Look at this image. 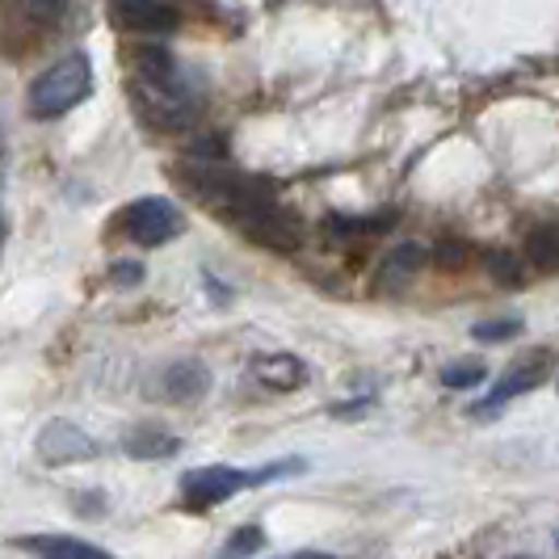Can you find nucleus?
Returning a JSON list of instances; mask_svg holds the SVG:
<instances>
[{"label": "nucleus", "mask_w": 559, "mask_h": 559, "mask_svg": "<svg viewBox=\"0 0 559 559\" xmlns=\"http://www.w3.org/2000/svg\"><path fill=\"white\" fill-rule=\"evenodd\" d=\"M135 102H140L143 118H152L156 127H168V122H186L194 102H190V88L181 81L177 63L168 51L160 47H143L135 56V84H131Z\"/></svg>", "instance_id": "1"}, {"label": "nucleus", "mask_w": 559, "mask_h": 559, "mask_svg": "<svg viewBox=\"0 0 559 559\" xmlns=\"http://www.w3.org/2000/svg\"><path fill=\"white\" fill-rule=\"evenodd\" d=\"M88 93H93L88 56L72 51V56H63L59 63H51L38 81L29 84V114H34V118H63L68 110H76Z\"/></svg>", "instance_id": "2"}, {"label": "nucleus", "mask_w": 559, "mask_h": 559, "mask_svg": "<svg viewBox=\"0 0 559 559\" xmlns=\"http://www.w3.org/2000/svg\"><path fill=\"white\" fill-rule=\"evenodd\" d=\"M227 219L240 227V231H245L249 240L265 245V249H274V252L299 249V224H295V219H290L286 211H278L270 194L245 202V206H240V211H231Z\"/></svg>", "instance_id": "3"}, {"label": "nucleus", "mask_w": 559, "mask_h": 559, "mask_svg": "<svg viewBox=\"0 0 559 559\" xmlns=\"http://www.w3.org/2000/svg\"><path fill=\"white\" fill-rule=\"evenodd\" d=\"M122 227H127V236H131L135 245H143V249H160V245L177 240V236L186 231V215H181L168 198H140V202L127 206Z\"/></svg>", "instance_id": "4"}, {"label": "nucleus", "mask_w": 559, "mask_h": 559, "mask_svg": "<svg viewBox=\"0 0 559 559\" xmlns=\"http://www.w3.org/2000/svg\"><path fill=\"white\" fill-rule=\"evenodd\" d=\"M257 484L252 472H236V467H198L181 479V492L194 509H211V504H224L227 497H236L240 488Z\"/></svg>", "instance_id": "5"}, {"label": "nucleus", "mask_w": 559, "mask_h": 559, "mask_svg": "<svg viewBox=\"0 0 559 559\" xmlns=\"http://www.w3.org/2000/svg\"><path fill=\"white\" fill-rule=\"evenodd\" d=\"M547 366H551V354H547V349H534V354H526V358H518L513 370L492 388V395H488L484 404H476L472 413H476V417H488V413H497L501 404H509V400H518L522 392L538 388V383L547 379Z\"/></svg>", "instance_id": "6"}, {"label": "nucleus", "mask_w": 559, "mask_h": 559, "mask_svg": "<svg viewBox=\"0 0 559 559\" xmlns=\"http://www.w3.org/2000/svg\"><path fill=\"white\" fill-rule=\"evenodd\" d=\"M38 454L59 467V463H81V459H93L97 454V442L76 429V425H68V420H51L43 433H38Z\"/></svg>", "instance_id": "7"}, {"label": "nucleus", "mask_w": 559, "mask_h": 559, "mask_svg": "<svg viewBox=\"0 0 559 559\" xmlns=\"http://www.w3.org/2000/svg\"><path fill=\"white\" fill-rule=\"evenodd\" d=\"M420 270H425V249L420 245H400L392 249L379 265H374V290H383V295H395V290H404L408 282L417 278Z\"/></svg>", "instance_id": "8"}, {"label": "nucleus", "mask_w": 559, "mask_h": 559, "mask_svg": "<svg viewBox=\"0 0 559 559\" xmlns=\"http://www.w3.org/2000/svg\"><path fill=\"white\" fill-rule=\"evenodd\" d=\"M114 17L127 29H147V34H168L177 26V9L165 0H114Z\"/></svg>", "instance_id": "9"}, {"label": "nucleus", "mask_w": 559, "mask_h": 559, "mask_svg": "<svg viewBox=\"0 0 559 559\" xmlns=\"http://www.w3.org/2000/svg\"><path fill=\"white\" fill-rule=\"evenodd\" d=\"M252 374H257V383H265L274 392H295L308 379V370L295 354H265V358L252 362Z\"/></svg>", "instance_id": "10"}, {"label": "nucleus", "mask_w": 559, "mask_h": 559, "mask_svg": "<svg viewBox=\"0 0 559 559\" xmlns=\"http://www.w3.org/2000/svg\"><path fill=\"white\" fill-rule=\"evenodd\" d=\"M122 450L131 454V459H140V463H152V459H168V454H177L181 442L165 433V429H156V425H140V429H131L127 438H122Z\"/></svg>", "instance_id": "11"}, {"label": "nucleus", "mask_w": 559, "mask_h": 559, "mask_svg": "<svg viewBox=\"0 0 559 559\" xmlns=\"http://www.w3.org/2000/svg\"><path fill=\"white\" fill-rule=\"evenodd\" d=\"M165 392L168 400H198L211 392V370L202 362H173L165 370Z\"/></svg>", "instance_id": "12"}, {"label": "nucleus", "mask_w": 559, "mask_h": 559, "mask_svg": "<svg viewBox=\"0 0 559 559\" xmlns=\"http://www.w3.org/2000/svg\"><path fill=\"white\" fill-rule=\"evenodd\" d=\"M22 547L34 551V556H56V559H97L102 556V547L81 543V538H26Z\"/></svg>", "instance_id": "13"}, {"label": "nucleus", "mask_w": 559, "mask_h": 559, "mask_svg": "<svg viewBox=\"0 0 559 559\" xmlns=\"http://www.w3.org/2000/svg\"><path fill=\"white\" fill-rule=\"evenodd\" d=\"M526 257H531L534 265H543V270H559V224H547V227H538V231H531Z\"/></svg>", "instance_id": "14"}, {"label": "nucleus", "mask_w": 559, "mask_h": 559, "mask_svg": "<svg viewBox=\"0 0 559 559\" xmlns=\"http://www.w3.org/2000/svg\"><path fill=\"white\" fill-rule=\"evenodd\" d=\"M484 366L479 362H459V366H447L442 370V388H454V392H472V388H479L484 383Z\"/></svg>", "instance_id": "15"}, {"label": "nucleus", "mask_w": 559, "mask_h": 559, "mask_svg": "<svg viewBox=\"0 0 559 559\" xmlns=\"http://www.w3.org/2000/svg\"><path fill=\"white\" fill-rule=\"evenodd\" d=\"M488 274L497 282H504V286H518V282L526 278V270L518 265L513 252H492V257H488Z\"/></svg>", "instance_id": "16"}, {"label": "nucleus", "mask_w": 559, "mask_h": 559, "mask_svg": "<svg viewBox=\"0 0 559 559\" xmlns=\"http://www.w3.org/2000/svg\"><path fill=\"white\" fill-rule=\"evenodd\" d=\"M472 333H476L479 341H488V345H497V341H509V336L522 333V320H518V316H504V320H484V324H476Z\"/></svg>", "instance_id": "17"}, {"label": "nucleus", "mask_w": 559, "mask_h": 559, "mask_svg": "<svg viewBox=\"0 0 559 559\" xmlns=\"http://www.w3.org/2000/svg\"><path fill=\"white\" fill-rule=\"evenodd\" d=\"M383 224H392V215H383V219H345V215H333V219H329V231H333V236H358V231H383Z\"/></svg>", "instance_id": "18"}, {"label": "nucleus", "mask_w": 559, "mask_h": 559, "mask_svg": "<svg viewBox=\"0 0 559 559\" xmlns=\"http://www.w3.org/2000/svg\"><path fill=\"white\" fill-rule=\"evenodd\" d=\"M13 4H22L26 17H34V22H56L63 13V0H13Z\"/></svg>", "instance_id": "19"}, {"label": "nucleus", "mask_w": 559, "mask_h": 559, "mask_svg": "<svg viewBox=\"0 0 559 559\" xmlns=\"http://www.w3.org/2000/svg\"><path fill=\"white\" fill-rule=\"evenodd\" d=\"M257 547H261V531H257V526H245V531L240 534H231V538H227V556H249V551H257Z\"/></svg>", "instance_id": "20"}, {"label": "nucleus", "mask_w": 559, "mask_h": 559, "mask_svg": "<svg viewBox=\"0 0 559 559\" xmlns=\"http://www.w3.org/2000/svg\"><path fill=\"white\" fill-rule=\"evenodd\" d=\"M143 278V265L140 261H118L114 265V282H122V286H131V282Z\"/></svg>", "instance_id": "21"}, {"label": "nucleus", "mask_w": 559, "mask_h": 559, "mask_svg": "<svg viewBox=\"0 0 559 559\" xmlns=\"http://www.w3.org/2000/svg\"><path fill=\"white\" fill-rule=\"evenodd\" d=\"M556 543H559V538H556Z\"/></svg>", "instance_id": "22"}]
</instances>
